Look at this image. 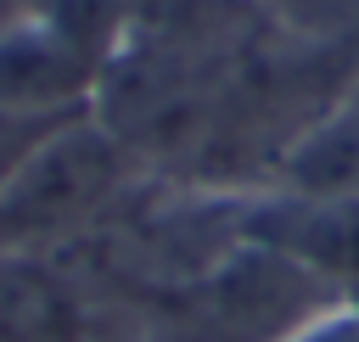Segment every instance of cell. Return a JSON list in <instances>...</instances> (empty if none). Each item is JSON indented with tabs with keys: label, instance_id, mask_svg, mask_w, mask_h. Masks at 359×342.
Masks as SVG:
<instances>
[{
	"label": "cell",
	"instance_id": "obj_6",
	"mask_svg": "<svg viewBox=\"0 0 359 342\" xmlns=\"http://www.w3.org/2000/svg\"><path fill=\"white\" fill-rule=\"evenodd\" d=\"M67 118H79V112H34V107H11V101H0V191L22 174V163L67 123Z\"/></svg>",
	"mask_w": 359,
	"mask_h": 342
},
{
	"label": "cell",
	"instance_id": "obj_5",
	"mask_svg": "<svg viewBox=\"0 0 359 342\" xmlns=\"http://www.w3.org/2000/svg\"><path fill=\"white\" fill-rule=\"evenodd\" d=\"M269 191L297 196H359V73L342 84V95L320 112V123L297 140L280 179Z\"/></svg>",
	"mask_w": 359,
	"mask_h": 342
},
{
	"label": "cell",
	"instance_id": "obj_9",
	"mask_svg": "<svg viewBox=\"0 0 359 342\" xmlns=\"http://www.w3.org/2000/svg\"><path fill=\"white\" fill-rule=\"evenodd\" d=\"M252 6H264V11H275V17H286V22H297L314 0H252Z\"/></svg>",
	"mask_w": 359,
	"mask_h": 342
},
{
	"label": "cell",
	"instance_id": "obj_8",
	"mask_svg": "<svg viewBox=\"0 0 359 342\" xmlns=\"http://www.w3.org/2000/svg\"><path fill=\"white\" fill-rule=\"evenodd\" d=\"M50 0H0V34L6 28H17V22H28L34 11H45Z\"/></svg>",
	"mask_w": 359,
	"mask_h": 342
},
{
	"label": "cell",
	"instance_id": "obj_4",
	"mask_svg": "<svg viewBox=\"0 0 359 342\" xmlns=\"http://www.w3.org/2000/svg\"><path fill=\"white\" fill-rule=\"evenodd\" d=\"M107 308L62 252H0V342H101Z\"/></svg>",
	"mask_w": 359,
	"mask_h": 342
},
{
	"label": "cell",
	"instance_id": "obj_7",
	"mask_svg": "<svg viewBox=\"0 0 359 342\" xmlns=\"http://www.w3.org/2000/svg\"><path fill=\"white\" fill-rule=\"evenodd\" d=\"M286 342H359V303H337V308H325L320 320H309L297 336H286Z\"/></svg>",
	"mask_w": 359,
	"mask_h": 342
},
{
	"label": "cell",
	"instance_id": "obj_1",
	"mask_svg": "<svg viewBox=\"0 0 359 342\" xmlns=\"http://www.w3.org/2000/svg\"><path fill=\"white\" fill-rule=\"evenodd\" d=\"M342 297L286 252L241 235L202 275L135 308L123 342H286Z\"/></svg>",
	"mask_w": 359,
	"mask_h": 342
},
{
	"label": "cell",
	"instance_id": "obj_3",
	"mask_svg": "<svg viewBox=\"0 0 359 342\" xmlns=\"http://www.w3.org/2000/svg\"><path fill=\"white\" fill-rule=\"evenodd\" d=\"M252 241L286 252L314 280H325L342 303H359V196H297V191H258L247 196Z\"/></svg>",
	"mask_w": 359,
	"mask_h": 342
},
{
	"label": "cell",
	"instance_id": "obj_2",
	"mask_svg": "<svg viewBox=\"0 0 359 342\" xmlns=\"http://www.w3.org/2000/svg\"><path fill=\"white\" fill-rule=\"evenodd\" d=\"M140 179L146 168L95 112L67 118L0 191V252L79 247Z\"/></svg>",
	"mask_w": 359,
	"mask_h": 342
}]
</instances>
